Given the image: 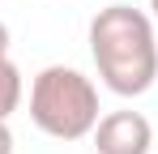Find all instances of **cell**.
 Listing matches in <instances>:
<instances>
[{
    "mask_svg": "<svg viewBox=\"0 0 158 154\" xmlns=\"http://www.w3.org/2000/svg\"><path fill=\"white\" fill-rule=\"evenodd\" d=\"M30 120L56 141H81L98 128V90L77 69L47 64L30 86Z\"/></svg>",
    "mask_w": 158,
    "mask_h": 154,
    "instance_id": "cell-2",
    "label": "cell"
},
{
    "mask_svg": "<svg viewBox=\"0 0 158 154\" xmlns=\"http://www.w3.org/2000/svg\"><path fill=\"white\" fill-rule=\"evenodd\" d=\"M150 13H154V26H158V0H150Z\"/></svg>",
    "mask_w": 158,
    "mask_h": 154,
    "instance_id": "cell-6",
    "label": "cell"
},
{
    "mask_svg": "<svg viewBox=\"0 0 158 154\" xmlns=\"http://www.w3.org/2000/svg\"><path fill=\"white\" fill-rule=\"evenodd\" d=\"M154 150H158V137H154Z\"/></svg>",
    "mask_w": 158,
    "mask_h": 154,
    "instance_id": "cell-7",
    "label": "cell"
},
{
    "mask_svg": "<svg viewBox=\"0 0 158 154\" xmlns=\"http://www.w3.org/2000/svg\"><path fill=\"white\" fill-rule=\"evenodd\" d=\"M90 56L103 86L120 99H137L158 77V39L154 17L132 4H107L90 22Z\"/></svg>",
    "mask_w": 158,
    "mask_h": 154,
    "instance_id": "cell-1",
    "label": "cell"
},
{
    "mask_svg": "<svg viewBox=\"0 0 158 154\" xmlns=\"http://www.w3.org/2000/svg\"><path fill=\"white\" fill-rule=\"evenodd\" d=\"M0 154H13V133H9V120L0 116Z\"/></svg>",
    "mask_w": 158,
    "mask_h": 154,
    "instance_id": "cell-5",
    "label": "cell"
},
{
    "mask_svg": "<svg viewBox=\"0 0 158 154\" xmlns=\"http://www.w3.org/2000/svg\"><path fill=\"white\" fill-rule=\"evenodd\" d=\"M22 103V69L9 56V26L0 22V116L9 120V111H17Z\"/></svg>",
    "mask_w": 158,
    "mask_h": 154,
    "instance_id": "cell-4",
    "label": "cell"
},
{
    "mask_svg": "<svg viewBox=\"0 0 158 154\" xmlns=\"http://www.w3.org/2000/svg\"><path fill=\"white\" fill-rule=\"evenodd\" d=\"M154 128L141 111H107L94 128V150L98 154H150L154 150Z\"/></svg>",
    "mask_w": 158,
    "mask_h": 154,
    "instance_id": "cell-3",
    "label": "cell"
}]
</instances>
